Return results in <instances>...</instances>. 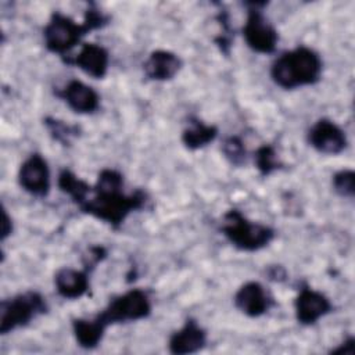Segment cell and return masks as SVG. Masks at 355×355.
Returning a JSON list of instances; mask_svg holds the SVG:
<instances>
[{
    "label": "cell",
    "mask_w": 355,
    "mask_h": 355,
    "mask_svg": "<svg viewBox=\"0 0 355 355\" xmlns=\"http://www.w3.org/2000/svg\"><path fill=\"white\" fill-rule=\"evenodd\" d=\"M18 183L24 191L35 197H46L50 193V168L42 154L33 153L21 164Z\"/></svg>",
    "instance_id": "30bf717a"
},
{
    "label": "cell",
    "mask_w": 355,
    "mask_h": 355,
    "mask_svg": "<svg viewBox=\"0 0 355 355\" xmlns=\"http://www.w3.org/2000/svg\"><path fill=\"white\" fill-rule=\"evenodd\" d=\"M333 311V304L322 291L302 283L294 300L295 320L301 326H312Z\"/></svg>",
    "instance_id": "ba28073f"
},
{
    "label": "cell",
    "mask_w": 355,
    "mask_h": 355,
    "mask_svg": "<svg viewBox=\"0 0 355 355\" xmlns=\"http://www.w3.org/2000/svg\"><path fill=\"white\" fill-rule=\"evenodd\" d=\"M182 58L169 50H154L143 64L146 76L150 80L166 82L173 79L182 69Z\"/></svg>",
    "instance_id": "2e32d148"
},
{
    "label": "cell",
    "mask_w": 355,
    "mask_h": 355,
    "mask_svg": "<svg viewBox=\"0 0 355 355\" xmlns=\"http://www.w3.org/2000/svg\"><path fill=\"white\" fill-rule=\"evenodd\" d=\"M329 354L333 355H354L355 354V338L354 336H348L341 344L336 348H331Z\"/></svg>",
    "instance_id": "d4e9b609"
},
{
    "label": "cell",
    "mask_w": 355,
    "mask_h": 355,
    "mask_svg": "<svg viewBox=\"0 0 355 355\" xmlns=\"http://www.w3.org/2000/svg\"><path fill=\"white\" fill-rule=\"evenodd\" d=\"M265 6V1L245 3L247 18L241 31L247 46L258 54L275 53L279 43V33L276 28L263 15L262 8Z\"/></svg>",
    "instance_id": "52a82bcc"
},
{
    "label": "cell",
    "mask_w": 355,
    "mask_h": 355,
    "mask_svg": "<svg viewBox=\"0 0 355 355\" xmlns=\"http://www.w3.org/2000/svg\"><path fill=\"white\" fill-rule=\"evenodd\" d=\"M323 61L320 55L308 46H297L282 53L270 65L273 83L284 90L316 85L322 79Z\"/></svg>",
    "instance_id": "7a4b0ae2"
},
{
    "label": "cell",
    "mask_w": 355,
    "mask_h": 355,
    "mask_svg": "<svg viewBox=\"0 0 355 355\" xmlns=\"http://www.w3.org/2000/svg\"><path fill=\"white\" fill-rule=\"evenodd\" d=\"M306 140L315 151L323 155H338L348 146L343 128L329 118L318 119L308 130Z\"/></svg>",
    "instance_id": "9c48e42d"
},
{
    "label": "cell",
    "mask_w": 355,
    "mask_h": 355,
    "mask_svg": "<svg viewBox=\"0 0 355 355\" xmlns=\"http://www.w3.org/2000/svg\"><path fill=\"white\" fill-rule=\"evenodd\" d=\"M55 96L80 115L94 114L100 108L98 93L79 79H71L64 87L55 90Z\"/></svg>",
    "instance_id": "4fadbf2b"
},
{
    "label": "cell",
    "mask_w": 355,
    "mask_h": 355,
    "mask_svg": "<svg viewBox=\"0 0 355 355\" xmlns=\"http://www.w3.org/2000/svg\"><path fill=\"white\" fill-rule=\"evenodd\" d=\"M216 21L219 24L220 33L218 36H215L214 42L219 47L220 53H223L225 55H229L230 54V47H232L233 31H232V26H230V19H229L227 11L220 8L219 14L216 15Z\"/></svg>",
    "instance_id": "cb8c5ba5"
},
{
    "label": "cell",
    "mask_w": 355,
    "mask_h": 355,
    "mask_svg": "<svg viewBox=\"0 0 355 355\" xmlns=\"http://www.w3.org/2000/svg\"><path fill=\"white\" fill-rule=\"evenodd\" d=\"M333 190L344 198H352L355 194V172L352 169L337 171L331 176Z\"/></svg>",
    "instance_id": "603a6c76"
},
{
    "label": "cell",
    "mask_w": 355,
    "mask_h": 355,
    "mask_svg": "<svg viewBox=\"0 0 355 355\" xmlns=\"http://www.w3.org/2000/svg\"><path fill=\"white\" fill-rule=\"evenodd\" d=\"M54 287L65 300H79L90 290V270L61 268L54 275Z\"/></svg>",
    "instance_id": "9a60e30c"
},
{
    "label": "cell",
    "mask_w": 355,
    "mask_h": 355,
    "mask_svg": "<svg viewBox=\"0 0 355 355\" xmlns=\"http://www.w3.org/2000/svg\"><path fill=\"white\" fill-rule=\"evenodd\" d=\"M254 164L259 175L265 178L283 168V162L280 161L277 151L272 144H262L255 150Z\"/></svg>",
    "instance_id": "ffe728a7"
},
{
    "label": "cell",
    "mask_w": 355,
    "mask_h": 355,
    "mask_svg": "<svg viewBox=\"0 0 355 355\" xmlns=\"http://www.w3.org/2000/svg\"><path fill=\"white\" fill-rule=\"evenodd\" d=\"M220 233L237 250L255 252L268 247L276 237L273 227L250 220L241 211L232 208L223 214Z\"/></svg>",
    "instance_id": "277c9868"
},
{
    "label": "cell",
    "mask_w": 355,
    "mask_h": 355,
    "mask_svg": "<svg viewBox=\"0 0 355 355\" xmlns=\"http://www.w3.org/2000/svg\"><path fill=\"white\" fill-rule=\"evenodd\" d=\"M207 341V330L196 319L189 318L180 329L169 336L168 351L173 355H190L204 349Z\"/></svg>",
    "instance_id": "7c38bea8"
},
{
    "label": "cell",
    "mask_w": 355,
    "mask_h": 355,
    "mask_svg": "<svg viewBox=\"0 0 355 355\" xmlns=\"http://www.w3.org/2000/svg\"><path fill=\"white\" fill-rule=\"evenodd\" d=\"M47 311V301L39 291L29 290L6 298L0 302V334L6 336L25 327Z\"/></svg>",
    "instance_id": "5b68a950"
},
{
    "label": "cell",
    "mask_w": 355,
    "mask_h": 355,
    "mask_svg": "<svg viewBox=\"0 0 355 355\" xmlns=\"http://www.w3.org/2000/svg\"><path fill=\"white\" fill-rule=\"evenodd\" d=\"M72 333L78 345L83 349H94L100 345L104 338L107 326L96 315L92 319L73 318L72 319Z\"/></svg>",
    "instance_id": "e0dca14e"
},
{
    "label": "cell",
    "mask_w": 355,
    "mask_h": 355,
    "mask_svg": "<svg viewBox=\"0 0 355 355\" xmlns=\"http://www.w3.org/2000/svg\"><path fill=\"white\" fill-rule=\"evenodd\" d=\"M65 61L94 79H103L108 72L110 54L105 47L97 43H82L79 53Z\"/></svg>",
    "instance_id": "5bb4252c"
},
{
    "label": "cell",
    "mask_w": 355,
    "mask_h": 355,
    "mask_svg": "<svg viewBox=\"0 0 355 355\" xmlns=\"http://www.w3.org/2000/svg\"><path fill=\"white\" fill-rule=\"evenodd\" d=\"M234 306L248 318H259L275 305L270 293L259 282L251 280L239 287L233 297Z\"/></svg>",
    "instance_id": "8fae6325"
},
{
    "label": "cell",
    "mask_w": 355,
    "mask_h": 355,
    "mask_svg": "<svg viewBox=\"0 0 355 355\" xmlns=\"http://www.w3.org/2000/svg\"><path fill=\"white\" fill-rule=\"evenodd\" d=\"M57 184H58V189L64 194H67L73 204H76L78 208L89 198L93 190V186H90L86 180L80 179L79 176H76L69 169H62L60 172Z\"/></svg>",
    "instance_id": "d6986e66"
},
{
    "label": "cell",
    "mask_w": 355,
    "mask_h": 355,
    "mask_svg": "<svg viewBox=\"0 0 355 355\" xmlns=\"http://www.w3.org/2000/svg\"><path fill=\"white\" fill-rule=\"evenodd\" d=\"M12 219L7 214V211H3V226H1V241H4L8 236L12 234Z\"/></svg>",
    "instance_id": "484cf974"
},
{
    "label": "cell",
    "mask_w": 355,
    "mask_h": 355,
    "mask_svg": "<svg viewBox=\"0 0 355 355\" xmlns=\"http://www.w3.org/2000/svg\"><path fill=\"white\" fill-rule=\"evenodd\" d=\"M219 135V129L215 125H208L197 116H190L186 128L182 130L180 140L187 150L196 151L211 144Z\"/></svg>",
    "instance_id": "ac0fdd59"
},
{
    "label": "cell",
    "mask_w": 355,
    "mask_h": 355,
    "mask_svg": "<svg viewBox=\"0 0 355 355\" xmlns=\"http://www.w3.org/2000/svg\"><path fill=\"white\" fill-rule=\"evenodd\" d=\"M147 198V193L140 189L129 194L123 193V189L110 191L93 189L89 198L79 207V211L118 230L132 212L146 207Z\"/></svg>",
    "instance_id": "3957f363"
},
{
    "label": "cell",
    "mask_w": 355,
    "mask_h": 355,
    "mask_svg": "<svg viewBox=\"0 0 355 355\" xmlns=\"http://www.w3.org/2000/svg\"><path fill=\"white\" fill-rule=\"evenodd\" d=\"M222 154L233 166H243L247 162V150L240 136H229L222 143Z\"/></svg>",
    "instance_id": "7402d4cb"
},
{
    "label": "cell",
    "mask_w": 355,
    "mask_h": 355,
    "mask_svg": "<svg viewBox=\"0 0 355 355\" xmlns=\"http://www.w3.org/2000/svg\"><path fill=\"white\" fill-rule=\"evenodd\" d=\"M43 123H44L46 129L49 130L50 136L64 146L71 144L72 139L78 137L80 133V128L78 125H69V123H67L61 119L53 118V116H46L43 119Z\"/></svg>",
    "instance_id": "44dd1931"
},
{
    "label": "cell",
    "mask_w": 355,
    "mask_h": 355,
    "mask_svg": "<svg viewBox=\"0 0 355 355\" xmlns=\"http://www.w3.org/2000/svg\"><path fill=\"white\" fill-rule=\"evenodd\" d=\"M148 293L141 288H130L108 301L105 308L97 313L107 327L118 323H129L147 319L151 315Z\"/></svg>",
    "instance_id": "8992f818"
},
{
    "label": "cell",
    "mask_w": 355,
    "mask_h": 355,
    "mask_svg": "<svg viewBox=\"0 0 355 355\" xmlns=\"http://www.w3.org/2000/svg\"><path fill=\"white\" fill-rule=\"evenodd\" d=\"M108 22L110 17L94 4H90L85 11L80 24L60 11H54L43 29L44 46L50 53L65 57L87 33L104 28Z\"/></svg>",
    "instance_id": "6da1fadb"
}]
</instances>
